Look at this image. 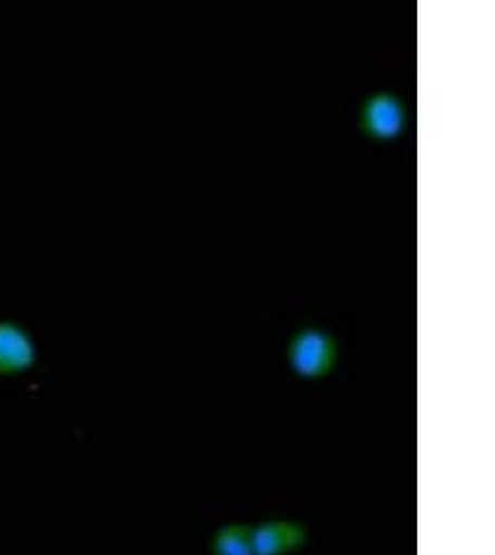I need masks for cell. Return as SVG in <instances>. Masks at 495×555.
<instances>
[{
    "label": "cell",
    "instance_id": "1",
    "mask_svg": "<svg viewBox=\"0 0 495 555\" xmlns=\"http://www.w3.org/2000/svg\"><path fill=\"white\" fill-rule=\"evenodd\" d=\"M337 341L327 332L305 328L293 335L288 360L301 376H323L337 363Z\"/></svg>",
    "mask_w": 495,
    "mask_h": 555
},
{
    "label": "cell",
    "instance_id": "2",
    "mask_svg": "<svg viewBox=\"0 0 495 555\" xmlns=\"http://www.w3.org/2000/svg\"><path fill=\"white\" fill-rule=\"evenodd\" d=\"M360 122L373 138H395L405 127V107L392 93L369 96L364 104Z\"/></svg>",
    "mask_w": 495,
    "mask_h": 555
},
{
    "label": "cell",
    "instance_id": "3",
    "mask_svg": "<svg viewBox=\"0 0 495 555\" xmlns=\"http://www.w3.org/2000/svg\"><path fill=\"white\" fill-rule=\"evenodd\" d=\"M254 555H279L305 543L306 530L292 520H271L251 528Z\"/></svg>",
    "mask_w": 495,
    "mask_h": 555
},
{
    "label": "cell",
    "instance_id": "4",
    "mask_svg": "<svg viewBox=\"0 0 495 555\" xmlns=\"http://www.w3.org/2000/svg\"><path fill=\"white\" fill-rule=\"evenodd\" d=\"M34 360L33 343L21 330L10 324L0 326V371L13 373L30 365Z\"/></svg>",
    "mask_w": 495,
    "mask_h": 555
},
{
    "label": "cell",
    "instance_id": "5",
    "mask_svg": "<svg viewBox=\"0 0 495 555\" xmlns=\"http://www.w3.org/2000/svg\"><path fill=\"white\" fill-rule=\"evenodd\" d=\"M214 554L216 555H254L251 528L243 524L223 526L214 535Z\"/></svg>",
    "mask_w": 495,
    "mask_h": 555
}]
</instances>
